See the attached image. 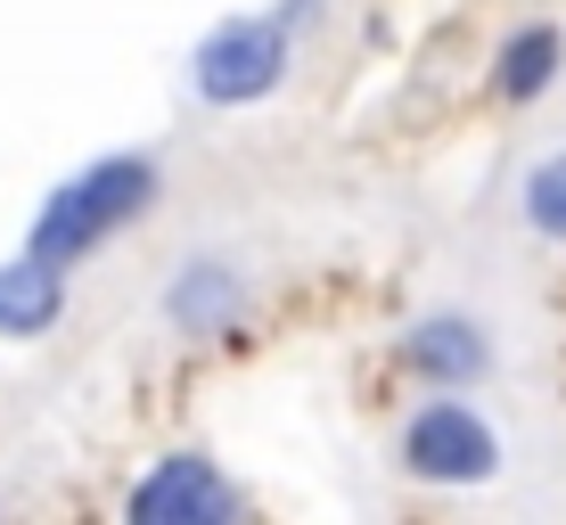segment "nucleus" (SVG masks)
<instances>
[{
  "label": "nucleus",
  "instance_id": "obj_1",
  "mask_svg": "<svg viewBox=\"0 0 566 525\" xmlns=\"http://www.w3.org/2000/svg\"><path fill=\"white\" fill-rule=\"evenodd\" d=\"M156 189H165L156 157H132V148H124V157L83 165L74 181H57L50 198H42V213H33V230H25V255L50 263V271L91 263L107 239H124L132 222H148Z\"/></svg>",
  "mask_w": 566,
  "mask_h": 525
},
{
  "label": "nucleus",
  "instance_id": "obj_2",
  "mask_svg": "<svg viewBox=\"0 0 566 525\" xmlns=\"http://www.w3.org/2000/svg\"><path fill=\"white\" fill-rule=\"evenodd\" d=\"M395 460H402V476H419V484H493L501 476V435H493V419L476 411V402H460V395H427L411 419H402V443H395Z\"/></svg>",
  "mask_w": 566,
  "mask_h": 525
},
{
  "label": "nucleus",
  "instance_id": "obj_3",
  "mask_svg": "<svg viewBox=\"0 0 566 525\" xmlns=\"http://www.w3.org/2000/svg\"><path fill=\"white\" fill-rule=\"evenodd\" d=\"M287 57H296V33H280L271 17H222L189 57V91L206 107H263L287 83Z\"/></svg>",
  "mask_w": 566,
  "mask_h": 525
},
{
  "label": "nucleus",
  "instance_id": "obj_4",
  "mask_svg": "<svg viewBox=\"0 0 566 525\" xmlns=\"http://www.w3.org/2000/svg\"><path fill=\"white\" fill-rule=\"evenodd\" d=\"M124 525H247V501H239V484L222 476L213 452H165L132 484Z\"/></svg>",
  "mask_w": 566,
  "mask_h": 525
},
{
  "label": "nucleus",
  "instance_id": "obj_5",
  "mask_svg": "<svg viewBox=\"0 0 566 525\" xmlns=\"http://www.w3.org/2000/svg\"><path fill=\"white\" fill-rule=\"evenodd\" d=\"M402 378H419L427 395H468V386L493 378V328L476 313H419L395 345Z\"/></svg>",
  "mask_w": 566,
  "mask_h": 525
},
{
  "label": "nucleus",
  "instance_id": "obj_6",
  "mask_svg": "<svg viewBox=\"0 0 566 525\" xmlns=\"http://www.w3.org/2000/svg\"><path fill=\"white\" fill-rule=\"evenodd\" d=\"M247 304H255V287H247V271L230 255H189L165 287V321L181 337H222V328L247 321Z\"/></svg>",
  "mask_w": 566,
  "mask_h": 525
},
{
  "label": "nucleus",
  "instance_id": "obj_7",
  "mask_svg": "<svg viewBox=\"0 0 566 525\" xmlns=\"http://www.w3.org/2000/svg\"><path fill=\"white\" fill-rule=\"evenodd\" d=\"M558 66H566V33L542 17V25H517L510 42H501V57H493V99L501 107H534L542 91L558 83Z\"/></svg>",
  "mask_w": 566,
  "mask_h": 525
},
{
  "label": "nucleus",
  "instance_id": "obj_8",
  "mask_svg": "<svg viewBox=\"0 0 566 525\" xmlns=\"http://www.w3.org/2000/svg\"><path fill=\"white\" fill-rule=\"evenodd\" d=\"M57 313H66V271L9 255L0 263V337H50Z\"/></svg>",
  "mask_w": 566,
  "mask_h": 525
},
{
  "label": "nucleus",
  "instance_id": "obj_9",
  "mask_svg": "<svg viewBox=\"0 0 566 525\" xmlns=\"http://www.w3.org/2000/svg\"><path fill=\"white\" fill-rule=\"evenodd\" d=\"M517 213L534 239L566 246V148H551V157H534V172L517 181Z\"/></svg>",
  "mask_w": 566,
  "mask_h": 525
}]
</instances>
